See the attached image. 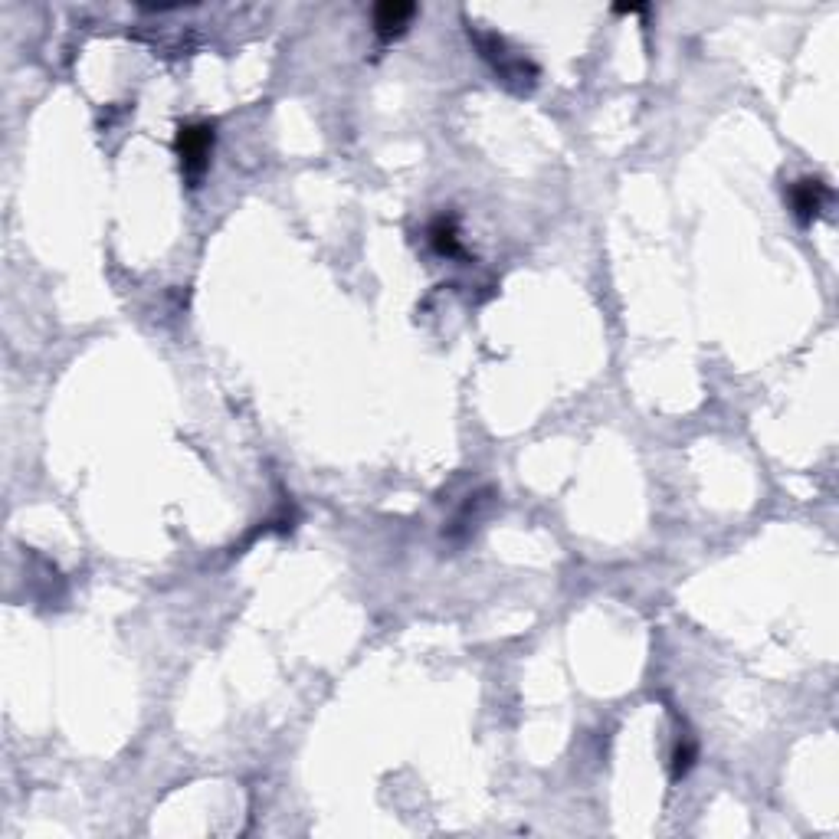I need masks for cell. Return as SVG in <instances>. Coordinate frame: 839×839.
<instances>
[{
	"mask_svg": "<svg viewBox=\"0 0 839 839\" xmlns=\"http://www.w3.org/2000/svg\"><path fill=\"white\" fill-rule=\"evenodd\" d=\"M469 40L479 46L482 59L492 66V73L499 76V82L515 92V96H528L538 82V66L531 63L525 53H515L499 33H486V30H469Z\"/></svg>",
	"mask_w": 839,
	"mask_h": 839,
	"instance_id": "1",
	"label": "cell"
},
{
	"mask_svg": "<svg viewBox=\"0 0 839 839\" xmlns=\"http://www.w3.org/2000/svg\"><path fill=\"white\" fill-rule=\"evenodd\" d=\"M214 141H217V132L210 122H187L177 128L174 148H177V158H181V171L187 181H191V187H197V181L204 177L210 155H214Z\"/></svg>",
	"mask_w": 839,
	"mask_h": 839,
	"instance_id": "2",
	"label": "cell"
},
{
	"mask_svg": "<svg viewBox=\"0 0 839 839\" xmlns=\"http://www.w3.org/2000/svg\"><path fill=\"white\" fill-rule=\"evenodd\" d=\"M830 200H833V191L823 177H797L794 184H787L790 214L797 217L800 227H810L813 220H820Z\"/></svg>",
	"mask_w": 839,
	"mask_h": 839,
	"instance_id": "3",
	"label": "cell"
},
{
	"mask_svg": "<svg viewBox=\"0 0 839 839\" xmlns=\"http://www.w3.org/2000/svg\"><path fill=\"white\" fill-rule=\"evenodd\" d=\"M417 17V7L413 4H400V0H387V4H377L374 7V30L381 40H394L400 37L410 20Z\"/></svg>",
	"mask_w": 839,
	"mask_h": 839,
	"instance_id": "4",
	"label": "cell"
},
{
	"mask_svg": "<svg viewBox=\"0 0 839 839\" xmlns=\"http://www.w3.org/2000/svg\"><path fill=\"white\" fill-rule=\"evenodd\" d=\"M430 243H433V250L440 253V256H463V246H459V230H456V220L453 217H440V220H433V227H430Z\"/></svg>",
	"mask_w": 839,
	"mask_h": 839,
	"instance_id": "5",
	"label": "cell"
},
{
	"mask_svg": "<svg viewBox=\"0 0 839 839\" xmlns=\"http://www.w3.org/2000/svg\"><path fill=\"white\" fill-rule=\"evenodd\" d=\"M695 758H699V741H695L692 735H682L676 741V748H672V761H669L672 781H682V777L695 767Z\"/></svg>",
	"mask_w": 839,
	"mask_h": 839,
	"instance_id": "6",
	"label": "cell"
},
{
	"mask_svg": "<svg viewBox=\"0 0 839 839\" xmlns=\"http://www.w3.org/2000/svg\"><path fill=\"white\" fill-rule=\"evenodd\" d=\"M643 4H630V7H617V14H643Z\"/></svg>",
	"mask_w": 839,
	"mask_h": 839,
	"instance_id": "7",
	"label": "cell"
}]
</instances>
